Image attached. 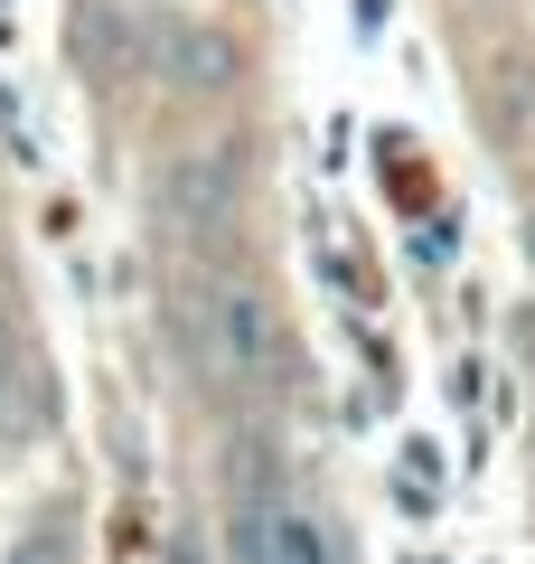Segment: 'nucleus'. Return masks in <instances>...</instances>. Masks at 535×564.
I'll return each mask as SVG.
<instances>
[{"instance_id": "f257e3e1", "label": "nucleus", "mask_w": 535, "mask_h": 564, "mask_svg": "<svg viewBox=\"0 0 535 564\" xmlns=\"http://www.w3.org/2000/svg\"><path fill=\"white\" fill-rule=\"evenodd\" d=\"M244 564H338V555H329V527H319V518H301V508H263Z\"/></svg>"}]
</instances>
